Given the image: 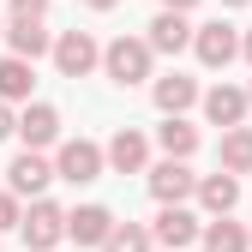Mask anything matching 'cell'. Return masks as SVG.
<instances>
[{
	"label": "cell",
	"mask_w": 252,
	"mask_h": 252,
	"mask_svg": "<svg viewBox=\"0 0 252 252\" xmlns=\"http://www.w3.org/2000/svg\"><path fill=\"white\" fill-rule=\"evenodd\" d=\"M18 234L30 252H54L60 240H66V210H60L54 198H30V210L18 216Z\"/></svg>",
	"instance_id": "cell-1"
},
{
	"label": "cell",
	"mask_w": 252,
	"mask_h": 252,
	"mask_svg": "<svg viewBox=\"0 0 252 252\" xmlns=\"http://www.w3.org/2000/svg\"><path fill=\"white\" fill-rule=\"evenodd\" d=\"M102 144H90V138H66L54 150V180H72V186H90V180H102Z\"/></svg>",
	"instance_id": "cell-4"
},
{
	"label": "cell",
	"mask_w": 252,
	"mask_h": 252,
	"mask_svg": "<svg viewBox=\"0 0 252 252\" xmlns=\"http://www.w3.org/2000/svg\"><path fill=\"white\" fill-rule=\"evenodd\" d=\"M204 120L210 126H240L246 120V90H234V84H216V90H204Z\"/></svg>",
	"instance_id": "cell-15"
},
{
	"label": "cell",
	"mask_w": 252,
	"mask_h": 252,
	"mask_svg": "<svg viewBox=\"0 0 252 252\" xmlns=\"http://www.w3.org/2000/svg\"><path fill=\"white\" fill-rule=\"evenodd\" d=\"M48 54H54V72H60V78H90V72L102 66V48H96L90 30H60Z\"/></svg>",
	"instance_id": "cell-3"
},
{
	"label": "cell",
	"mask_w": 252,
	"mask_h": 252,
	"mask_svg": "<svg viewBox=\"0 0 252 252\" xmlns=\"http://www.w3.org/2000/svg\"><path fill=\"white\" fill-rule=\"evenodd\" d=\"M198 240H204V252H252L246 228H240V222H228V210H222V216H210V222L198 228Z\"/></svg>",
	"instance_id": "cell-17"
},
{
	"label": "cell",
	"mask_w": 252,
	"mask_h": 252,
	"mask_svg": "<svg viewBox=\"0 0 252 252\" xmlns=\"http://www.w3.org/2000/svg\"><path fill=\"white\" fill-rule=\"evenodd\" d=\"M192 192H198V204H204L210 216H222V210H234V204H240V180H234L228 168H216V174H198Z\"/></svg>",
	"instance_id": "cell-14"
},
{
	"label": "cell",
	"mask_w": 252,
	"mask_h": 252,
	"mask_svg": "<svg viewBox=\"0 0 252 252\" xmlns=\"http://www.w3.org/2000/svg\"><path fill=\"white\" fill-rule=\"evenodd\" d=\"M144 174H150V198H156V204H186L192 186H198V174L186 168V156H162V162L144 168Z\"/></svg>",
	"instance_id": "cell-6"
},
{
	"label": "cell",
	"mask_w": 252,
	"mask_h": 252,
	"mask_svg": "<svg viewBox=\"0 0 252 252\" xmlns=\"http://www.w3.org/2000/svg\"><path fill=\"white\" fill-rule=\"evenodd\" d=\"M12 12H48V0H12Z\"/></svg>",
	"instance_id": "cell-24"
},
{
	"label": "cell",
	"mask_w": 252,
	"mask_h": 252,
	"mask_svg": "<svg viewBox=\"0 0 252 252\" xmlns=\"http://www.w3.org/2000/svg\"><path fill=\"white\" fill-rule=\"evenodd\" d=\"M162 6H168V12H192L198 0H162Z\"/></svg>",
	"instance_id": "cell-25"
},
{
	"label": "cell",
	"mask_w": 252,
	"mask_h": 252,
	"mask_svg": "<svg viewBox=\"0 0 252 252\" xmlns=\"http://www.w3.org/2000/svg\"><path fill=\"white\" fill-rule=\"evenodd\" d=\"M246 102H252V84H246Z\"/></svg>",
	"instance_id": "cell-29"
},
{
	"label": "cell",
	"mask_w": 252,
	"mask_h": 252,
	"mask_svg": "<svg viewBox=\"0 0 252 252\" xmlns=\"http://www.w3.org/2000/svg\"><path fill=\"white\" fill-rule=\"evenodd\" d=\"M222 6H252V0H222Z\"/></svg>",
	"instance_id": "cell-28"
},
{
	"label": "cell",
	"mask_w": 252,
	"mask_h": 252,
	"mask_svg": "<svg viewBox=\"0 0 252 252\" xmlns=\"http://www.w3.org/2000/svg\"><path fill=\"white\" fill-rule=\"evenodd\" d=\"M54 180V162L42 150H18L12 156V168H6V192H18V198H42V186Z\"/></svg>",
	"instance_id": "cell-7"
},
{
	"label": "cell",
	"mask_w": 252,
	"mask_h": 252,
	"mask_svg": "<svg viewBox=\"0 0 252 252\" xmlns=\"http://www.w3.org/2000/svg\"><path fill=\"white\" fill-rule=\"evenodd\" d=\"M12 132L24 138V150H48V144H60V114H54L48 102H30V108L18 114Z\"/></svg>",
	"instance_id": "cell-11"
},
{
	"label": "cell",
	"mask_w": 252,
	"mask_h": 252,
	"mask_svg": "<svg viewBox=\"0 0 252 252\" xmlns=\"http://www.w3.org/2000/svg\"><path fill=\"white\" fill-rule=\"evenodd\" d=\"M12 126H18V114H12V102L0 96V138H12Z\"/></svg>",
	"instance_id": "cell-23"
},
{
	"label": "cell",
	"mask_w": 252,
	"mask_h": 252,
	"mask_svg": "<svg viewBox=\"0 0 252 252\" xmlns=\"http://www.w3.org/2000/svg\"><path fill=\"white\" fill-rule=\"evenodd\" d=\"M54 252H60V246H54Z\"/></svg>",
	"instance_id": "cell-31"
},
{
	"label": "cell",
	"mask_w": 252,
	"mask_h": 252,
	"mask_svg": "<svg viewBox=\"0 0 252 252\" xmlns=\"http://www.w3.org/2000/svg\"><path fill=\"white\" fill-rule=\"evenodd\" d=\"M102 252H150V228L144 222H114L102 234Z\"/></svg>",
	"instance_id": "cell-21"
},
{
	"label": "cell",
	"mask_w": 252,
	"mask_h": 252,
	"mask_svg": "<svg viewBox=\"0 0 252 252\" xmlns=\"http://www.w3.org/2000/svg\"><path fill=\"white\" fill-rule=\"evenodd\" d=\"M84 6H90V12H114L120 0H84Z\"/></svg>",
	"instance_id": "cell-26"
},
{
	"label": "cell",
	"mask_w": 252,
	"mask_h": 252,
	"mask_svg": "<svg viewBox=\"0 0 252 252\" xmlns=\"http://www.w3.org/2000/svg\"><path fill=\"white\" fill-rule=\"evenodd\" d=\"M6 42H12V54H24V60H42V54L54 48V36H48L42 12H12V24H6Z\"/></svg>",
	"instance_id": "cell-9"
},
{
	"label": "cell",
	"mask_w": 252,
	"mask_h": 252,
	"mask_svg": "<svg viewBox=\"0 0 252 252\" xmlns=\"http://www.w3.org/2000/svg\"><path fill=\"white\" fill-rule=\"evenodd\" d=\"M228 174H252V126H222V144H216Z\"/></svg>",
	"instance_id": "cell-18"
},
{
	"label": "cell",
	"mask_w": 252,
	"mask_h": 252,
	"mask_svg": "<svg viewBox=\"0 0 252 252\" xmlns=\"http://www.w3.org/2000/svg\"><path fill=\"white\" fill-rule=\"evenodd\" d=\"M246 240H252V234H246Z\"/></svg>",
	"instance_id": "cell-32"
},
{
	"label": "cell",
	"mask_w": 252,
	"mask_h": 252,
	"mask_svg": "<svg viewBox=\"0 0 252 252\" xmlns=\"http://www.w3.org/2000/svg\"><path fill=\"white\" fill-rule=\"evenodd\" d=\"M240 54H246V60H252V30H246V36H240Z\"/></svg>",
	"instance_id": "cell-27"
},
{
	"label": "cell",
	"mask_w": 252,
	"mask_h": 252,
	"mask_svg": "<svg viewBox=\"0 0 252 252\" xmlns=\"http://www.w3.org/2000/svg\"><path fill=\"white\" fill-rule=\"evenodd\" d=\"M30 66H36V60H24V54H6V60H0V96H6V102H24L30 96V84H36Z\"/></svg>",
	"instance_id": "cell-19"
},
{
	"label": "cell",
	"mask_w": 252,
	"mask_h": 252,
	"mask_svg": "<svg viewBox=\"0 0 252 252\" xmlns=\"http://www.w3.org/2000/svg\"><path fill=\"white\" fill-rule=\"evenodd\" d=\"M156 144H162L168 156H192L198 150V126H186L180 114H168L162 126H156Z\"/></svg>",
	"instance_id": "cell-20"
},
{
	"label": "cell",
	"mask_w": 252,
	"mask_h": 252,
	"mask_svg": "<svg viewBox=\"0 0 252 252\" xmlns=\"http://www.w3.org/2000/svg\"><path fill=\"white\" fill-rule=\"evenodd\" d=\"M144 42H150V54H180V48H192V24H186V12H168L162 6V12L150 18V36Z\"/></svg>",
	"instance_id": "cell-12"
},
{
	"label": "cell",
	"mask_w": 252,
	"mask_h": 252,
	"mask_svg": "<svg viewBox=\"0 0 252 252\" xmlns=\"http://www.w3.org/2000/svg\"><path fill=\"white\" fill-rule=\"evenodd\" d=\"M150 96H156V108H162V114H186V108L198 102V78L168 72V78H156V84H150Z\"/></svg>",
	"instance_id": "cell-16"
},
{
	"label": "cell",
	"mask_w": 252,
	"mask_h": 252,
	"mask_svg": "<svg viewBox=\"0 0 252 252\" xmlns=\"http://www.w3.org/2000/svg\"><path fill=\"white\" fill-rule=\"evenodd\" d=\"M192 54L204 60L210 72H222L228 60L240 54V30H234V24H222V18H210V24H192Z\"/></svg>",
	"instance_id": "cell-5"
},
{
	"label": "cell",
	"mask_w": 252,
	"mask_h": 252,
	"mask_svg": "<svg viewBox=\"0 0 252 252\" xmlns=\"http://www.w3.org/2000/svg\"><path fill=\"white\" fill-rule=\"evenodd\" d=\"M18 216H24L18 192H0V234H6V228H18Z\"/></svg>",
	"instance_id": "cell-22"
},
{
	"label": "cell",
	"mask_w": 252,
	"mask_h": 252,
	"mask_svg": "<svg viewBox=\"0 0 252 252\" xmlns=\"http://www.w3.org/2000/svg\"><path fill=\"white\" fill-rule=\"evenodd\" d=\"M102 162H108L114 174H144V162H150V144H144V132L120 126V132L108 138V150H102Z\"/></svg>",
	"instance_id": "cell-10"
},
{
	"label": "cell",
	"mask_w": 252,
	"mask_h": 252,
	"mask_svg": "<svg viewBox=\"0 0 252 252\" xmlns=\"http://www.w3.org/2000/svg\"><path fill=\"white\" fill-rule=\"evenodd\" d=\"M108 228H114V210L108 204H78V210H66V240H78V246H102Z\"/></svg>",
	"instance_id": "cell-13"
},
{
	"label": "cell",
	"mask_w": 252,
	"mask_h": 252,
	"mask_svg": "<svg viewBox=\"0 0 252 252\" xmlns=\"http://www.w3.org/2000/svg\"><path fill=\"white\" fill-rule=\"evenodd\" d=\"M0 36H6V24H0Z\"/></svg>",
	"instance_id": "cell-30"
},
{
	"label": "cell",
	"mask_w": 252,
	"mask_h": 252,
	"mask_svg": "<svg viewBox=\"0 0 252 252\" xmlns=\"http://www.w3.org/2000/svg\"><path fill=\"white\" fill-rule=\"evenodd\" d=\"M150 42L144 36H114L108 48H102V72L114 78V84H144L150 78Z\"/></svg>",
	"instance_id": "cell-2"
},
{
	"label": "cell",
	"mask_w": 252,
	"mask_h": 252,
	"mask_svg": "<svg viewBox=\"0 0 252 252\" xmlns=\"http://www.w3.org/2000/svg\"><path fill=\"white\" fill-rule=\"evenodd\" d=\"M198 228H204V222H198L186 204H162V216L150 222V240H162L168 252H180V246H192V240H198Z\"/></svg>",
	"instance_id": "cell-8"
}]
</instances>
